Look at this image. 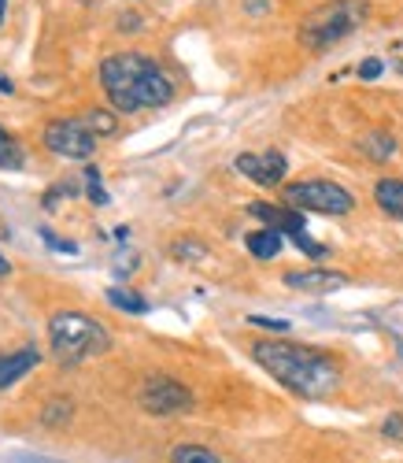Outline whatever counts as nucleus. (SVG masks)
I'll return each instance as SVG.
<instances>
[{"label":"nucleus","mask_w":403,"mask_h":463,"mask_svg":"<svg viewBox=\"0 0 403 463\" xmlns=\"http://www.w3.org/2000/svg\"><path fill=\"white\" fill-rule=\"evenodd\" d=\"M45 148L67 160H89L97 148V134L86 127V119H52L45 127Z\"/></svg>","instance_id":"0eeeda50"},{"label":"nucleus","mask_w":403,"mask_h":463,"mask_svg":"<svg viewBox=\"0 0 403 463\" xmlns=\"http://www.w3.org/2000/svg\"><path fill=\"white\" fill-rule=\"evenodd\" d=\"M70 411H74V404H70V401H52V404H45L42 422H45V427H60V422H67V419H70Z\"/></svg>","instance_id":"a211bd4d"},{"label":"nucleus","mask_w":403,"mask_h":463,"mask_svg":"<svg viewBox=\"0 0 403 463\" xmlns=\"http://www.w3.org/2000/svg\"><path fill=\"white\" fill-rule=\"evenodd\" d=\"M248 326H259L267 334H289V319H267V316H248Z\"/></svg>","instance_id":"aec40b11"},{"label":"nucleus","mask_w":403,"mask_h":463,"mask_svg":"<svg viewBox=\"0 0 403 463\" xmlns=\"http://www.w3.org/2000/svg\"><path fill=\"white\" fill-rule=\"evenodd\" d=\"M5 8H8V0H0V23H5Z\"/></svg>","instance_id":"c85d7f7f"},{"label":"nucleus","mask_w":403,"mask_h":463,"mask_svg":"<svg viewBox=\"0 0 403 463\" xmlns=\"http://www.w3.org/2000/svg\"><path fill=\"white\" fill-rule=\"evenodd\" d=\"M381 71H385L381 60H367V63H359V79H362V82H374Z\"/></svg>","instance_id":"393cba45"},{"label":"nucleus","mask_w":403,"mask_h":463,"mask_svg":"<svg viewBox=\"0 0 403 463\" xmlns=\"http://www.w3.org/2000/svg\"><path fill=\"white\" fill-rule=\"evenodd\" d=\"M293 245L300 249V252H307L311 260H318V256H326V249H322V245H314L307 234H304V230H300V234H293Z\"/></svg>","instance_id":"4be33fe9"},{"label":"nucleus","mask_w":403,"mask_h":463,"mask_svg":"<svg viewBox=\"0 0 403 463\" xmlns=\"http://www.w3.org/2000/svg\"><path fill=\"white\" fill-rule=\"evenodd\" d=\"M256 364L286 385L289 393L304 397V401H318L330 397L341 385V367L333 356L307 349V345H293V341H256L252 345Z\"/></svg>","instance_id":"f257e3e1"},{"label":"nucleus","mask_w":403,"mask_h":463,"mask_svg":"<svg viewBox=\"0 0 403 463\" xmlns=\"http://www.w3.org/2000/svg\"><path fill=\"white\" fill-rule=\"evenodd\" d=\"M49 341H52V356L67 367L97 360L111 349V334L104 330L100 319L82 316V312H60L49 323Z\"/></svg>","instance_id":"7ed1b4c3"},{"label":"nucleus","mask_w":403,"mask_h":463,"mask_svg":"<svg viewBox=\"0 0 403 463\" xmlns=\"http://www.w3.org/2000/svg\"><path fill=\"white\" fill-rule=\"evenodd\" d=\"M8 271H12V263H8V260H5V252H0V279H5V275H8Z\"/></svg>","instance_id":"bb28decb"},{"label":"nucleus","mask_w":403,"mask_h":463,"mask_svg":"<svg viewBox=\"0 0 403 463\" xmlns=\"http://www.w3.org/2000/svg\"><path fill=\"white\" fill-rule=\"evenodd\" d=\"M381 434H385V438H392V441H403V415H399V411L385 419V427H381Z\"/></svg>","instance_id":"b1692460"},{"label":"nucleus","mask_w":403,"mask_h":463,"mask_svg":"<svg viewBox=\"0 0 403 463\" xmlns=\"http://www.w3.org/2000/svg\"><path fill=\"white\" fill-rule=\"evenodd\" d=\"M86 127L93 130V134H115L118 130V119L111 111H89L86 115Z\"/></svg>","instance_id":"6ab92c4d"},{"label":"nucleus","mask_w":403,"mask_h":463,"mask_svg":"<svg viewBox=\"0 0 403 463\" xmlns=\"http://www.w3.org/2000/svg\"><path fill=\"white\" fill-rule=\"evenodd\" d=\"M245 245H248V252H252L256 260H274V256L281 252V230H274V226L252 230V234L245 238Z\"/></svg>","instance_id":"4468645a"},{"label":"nucleus","mask_w":403,"mask_h":463,"mask_svg":"<svg viewBox=\"0 0 403 463\" xmlns=\"http://www.w3.org/2000/svg\"><path fill=\"white\" fill-rule=\"evenodd\" d=\"M100 86L115 111L134 115L141 108H164L174 100V82L145 52H115L100 63Z\"/></svg>","instance_id":"f03ea898"},{"label":"nucleus","mask_w":403,"mask_h":463,"mask_svg":"<svg viewBox=\"0 0 403 463\" xmlns=\"http://www.w3.org/2000/svg\"><path fill=\"white\" fill-rule=\"evenodd\" d=\"M37 364H42V353L37 349H19V353L0 356V390H8V385H15L19 378H26Z\"/></svg>","instance_id":"9b49d317"},{"label":"nucleus","mask_w":403,"mask_h":463,"mask_svg":"<svg viewBox=\"0 0 403 463\" xmlns=\"http://www.w3.org/2000/svg\"><path fill=\"white\" fill-rule=\"evenodd\" d=\"M45 241H49L56 252H78V245H70V241H60V238H52V234H45Z\"/></svg>","instance_id":"a878e982"},{"label":"nucleus","mask_w":403,"mask_h":463,"mask_svg":"<svg viewBox=\"0 0 403 463\" xmlns=\"http://www.w3.org/2000/svg\"><path fill=\"white\" fill-rule=\"evenodd\" d=\"M348 279L337 275V271H322V267H307V271H289L286 275V286L289 289H300V293H333L341 289Z\"/></svg>","instance_id":"1a4fd4ad"},{"label":"nucleus","mask_w":403,"mask_h":463,"mask_svg":"<svg viewBox=\"0 0 403 463\" xmlns=\"http://www.w3.org/2000/svg\"><path fill=\"white\" fill-rule=\"evenodd\" d=\"M108 304L118 307V312H130V316H145L148 312V300L130 293V289H108Z\"/></svg>","instance_id":"dca6fc26"},{"label":"nucleus","mask_w":403,"mask_h":463,"mask_svg":"<svg viewBox=\"0 0 403 463\" xmlns=\"http://www.w3.org/2000/svg\"><path fill=\"white\" fill-rule=\"evenodd\" d=\"M137 404L155 415V419H171V415H182L192 408V393L189 385H182L178 378H167V374H152L141 382L137 390Z\"/></svg>","instance_id":"423d86ee"},{"label":"nucleus","mask_w":403,"mask_h":463,"mask_svg":"<svg viewBox=\"0 0 403 463\" xmlns=\"http://www.w3.org/2000/svg\"><path fill=\"white\" fill-rule=\"evenodd\" d=\"M86 189H89V197H93L97 204H108V193L100 189V171H97V167L86 171Z\"/></svg>","instance_id":"412c9836"},{"label":"nucleus","mask_w":403,"mask_h":463,"mask_svg":"<svg viewBox=\"0 0 403 463\" xmlns=\"http://www.w3.org/2000/svg\"><path fill=\"white\" fill-rule=\"evenodd\" d=\"M359 19H362V5H355V0H333V5H322L300 23V45H307L314 52L330 49V45L344 42V37L359 26Z\"/></svg>","instance_id":"20e7f679"},{"label":"nucleus","mask_w":403,"mask_h":463,"mask_svg":"<svg viewBox=\"0 0 403 463\" xmlns=\"http://www.w3.org/2000/svg\"><path fill=\"white\" fill-rule=\"evenodd\" d=\"M374 201L385 215L392 219H403V178H381L374 185Z\"/></svg>","instance_id":"f8f14e48"},{"label":"nucleus","mask_w":403,"mask_h":463,"mask_svg":"<svg viewBox=\"0 0 403 463\" xmlns=\"http://www.w3.org/2000/svg\"><path fill=\"white\" fill-rule=\"evenodd\" d=\"M171 463H230V459H222L219 452H211V449H204V445H174V452H171Z\"/></svg>","instance_id":"2eb2a0df"},{"label":"nucleus","mask_w":403,"mask_h":463,"mask_svg":"<svg viewBox=\"0 0 403 463\" xmlns=\"http://www.w3.org/2000/svg\"><path fill=\"white\" fill-rule=\"evenodd\" d=\"M245 178H252L256 185H263V189H274V185H281V178H286V171H289V164H286V156L281 152H245V156H237V164H233Z\"/></svg>","instance_id":"6e6552de"},{"label":"nucleus","mask_w":403,"mask_h":463,"mask_svg":"<svg viewBox=\"0 0 403 463\" xmlns=\"http://www.w3.org/2000/svg\"><path fill=\"white\" fill-rule=\"evenodd\" d=\"M0 93H12V79H5V74H0Z\"/></svg>","instance_id":"cd10ccee"},{"label":"nucleus","mask_w":403,"mask_h":463,"mask_svg":"<svg viewBox=\"0 0 403 463\" xmlns=\"http://www.w3.org/2000/svg\"><path fill=\"white\" fill-rule=\"evenodd\" d=\"M359 148H362V156H367V160L385 164V160H392V156H396V137H392V134H385V130H370L367 137L359 141Z\"/></svg>","instance_id":"ddd939ff"},{"label":"nucleus","mask_w":403,"mask_h":463,"mask_svg":"<svg viewBox=\"0 0 403 463\" xmlns=\"http://www.w3.org/2000/svg\"><path fill=\"white\" fill-rule=\"evenodd\" d=\"M178 260H200L204 256V245H192V241H174V249H171Z\"/></svg>","instance_id":"5701e85b"},{"label":"nucleus","mask_w":403,"mask_h":463,"mask_svg":"<svg viewBox=\"0 0 403 463\" xmlns=\"http://www.w3.org/2000/svg\"><path fill=\"white\" fill-rule=\"evenodd\" d=\"M0 167H23V148L5 127H0Z\"/></svg>","instance_id":"f3484780"},{"label":"nucleus","mask_w":403,"mask_h":463,"mask_svg":"<svg viewBox=\"0 0 403 463\" xmlns=\"http://www.w3.org/2000/svg\"><path fill=\"white\" fill-rule=\"evenodd\" d=\"M286 204L296 212H318V215H348L355 208V197L330 182V178H307V182H293L286 185Z\"/></svg>","instance_id":"39448f33"},{"label":"nucleus","mask_w":403,"mask_h":463,"mask_svg":"<svg viewBox=\"0 0 403 463\" xmlns=\"http://www.w3.org/2000/svg\"><path fill=\"white\" fill-rule=\"evenodd\" d=\"M248 212L256 215V219H263L267 226H274V230H281V234H300L304 230V212H296V208H277V204H267V201H256V204H248Z\"/></svg>","instance_id":"9d476101"}]
</instances>
